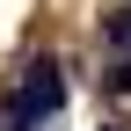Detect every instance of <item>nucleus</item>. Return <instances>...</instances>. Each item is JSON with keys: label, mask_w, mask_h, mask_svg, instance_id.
I'll return each mask as SVG.
<instances>
[{"label": "nucleus", "mask_w": 131, "mask_h": 131, "mask_svg": "<svg viewBox=\"0 0 131 131\" xmlns=\"http://www.w3.org/2000/svg\"><path fill=\"white\" fill-rule=\"evenodd\" d=\"M66 109V80H58V58H29L22 80H15V131H29L37 117H58Z\"/></svg>", "instance_id": "f257e3e1"}, {"label": "nucleus", "mask_w": 131, "mask_h": 131, "mask_svg": "<svg viewBox=\"0 0 131 131\" xmlns=\"http://www.w3.org/2000/svg\"><path fill=\"white\" fill-rule=\"evenodd\" d=\"M102 37H109V51H124V58H131V7L109 15V29H102Z\"/></svg>", "instance_id": "f03ea898"}, {"label": "nucleus", "mask_w": 131, "mask_h": 131, "mask_svg": "<svg viewBox=\"0 0 131 131\" xmlns=\"http://www.w3.org/2000/svg\"><path fill=\"white\" fill-rule=\"evenodd\" d=\"M109 88H117V95H131V58H117V73H109Z\"/></svg>", "instance_id": "7ed1b4c3"}]
</instances>
